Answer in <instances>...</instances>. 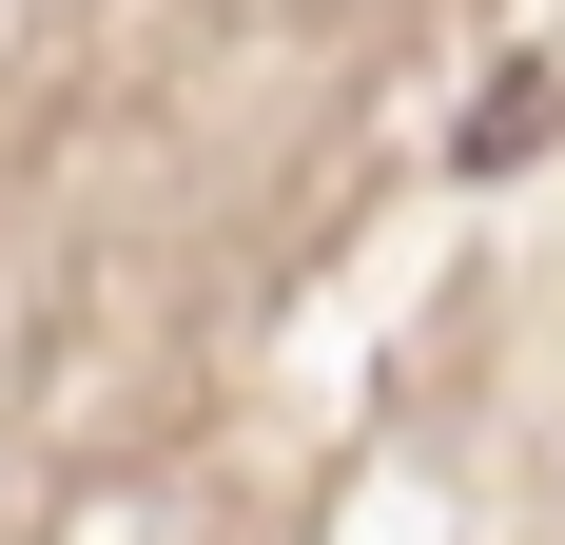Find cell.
<instances>
[{
    "mask_svg": "<svg viewBox=\"0 0 565 545\" xmlns=\"http://www.w3.org/2000/svg\"><path fill=\"white\" fill-rule=\"evenodd\" d=\"M546 137H565V98H546V78H526V98H488V117H468L449 157H468V175H508V157H546Z\"/></svg>",
    "mask_w": 565,
    "mask_h": 545,
    "instance_id": "cell-1",
    "label": "cell"
}]
</instances>
